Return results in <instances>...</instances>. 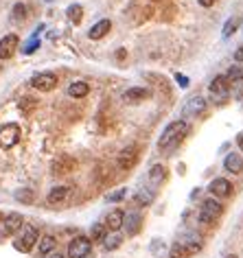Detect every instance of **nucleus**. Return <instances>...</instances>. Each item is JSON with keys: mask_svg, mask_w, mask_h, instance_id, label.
<instances>
[{"mask_svg": "<svg viewBox=\"0 0 243 258\" xmlns=\"http://www.w3.org/2000/svg\"><path fill=\"white\" fill-rule=\"evenodd\" d=\"M186 134H189V125H186L184 120H175V123H171L169 127L162 131V136L158 140V149L162 153H169V151L178 149V147L184 143Z\"/></svg>", "mask_w": 243, "mask_h": 258, "instance_id": "1", "label": "nucleus"}, {"mask_svg": "<svg viewBox=\"0 0 243 258\" xmlns=\"http://www.w3.org/2000/svg\"><path fill=\"white\" fill-rule=\"evenodd\" d=\"M40 241V232H38V227L35 225H24V230H22V236L20 239L13 241V247H16L18 252H31L33 250V245Z\"/></svg>", "mask_w": 243, "mask_h": 258, "instance_id": "2", "label": "nucleus"}, {"mask_svg": "<svg viewBox=\"0 0 243 258\" xmlns=\"http://www.w3.org/2000/svg\"><path fill=\"white\" fill-rule=\"evenodd\" d=\"M92 252V241L88 236H75L68 243V258H88Z\"/></svg>", "mask_w": 243, "mask_h": 258, "instance_id": "3", "label": "nucleus"}, {"mask_svg": "<svg viewBox=\"0 0 243 258\" xmlns=\"http://www.w3.org/2000/svg\"><path fill=\"white\" fill-rule=\"evenodd\" d=\"M221 212H224V208H221L219 201L204 199L202 201V210H200V221L202 223H215V221L221 217Z\"/></svg>", "mask_w": 243, "mask_h": 258, "instance_id": "4", "label": "nucleus"}, {"mask_svg": "<svg viewBox=\"0 0 243 258\" xmlns=\"http://www.w3.org/2000/svg\"><path fill=\"white\" fill-rule=\"evenodd\" d=\"M20 140V127L16 123H7L0 127V147L2 149H11Z\"/></svg>", "mask_w": 243, "mask_h": 258, "instance_id": "5", "label": "nucleus"}, {"mask_svg": "<svg viewBox=\"0 0 243 258\" xmlns=\"http://www.w3.org/2000/svg\"><path fill=\"white\" fill-rule=\"evenodd\" d=\"M136 162H138V147H125L123 151H121L119 155H116V166L123 171H129L136 166Z\"/></svg>", "mask_w": 243, "mask_h": 258, "instance_id": "6", "label": "nucleus"}, {"mask_svg": "<svg viewBox=\"0 0 243 258\" xmlns=\"http://www.w3.org/2000/svg\"><path fill=\"white\" fill-rule=\"evenodd\" d=\"M31 85L35 90H42V92H50V90L57 88V77L53 73H40L31 79Z\"/></svg>", "mask_w": 243, "mask_h": 258, "instance_id": "7", "label": "nucleus"}, {"mask_svg": "<svg viewBox=\"0 0 243 258\" xmlns=\"http://www.w3.org/2000/svg\"><path fill=\"white\" fill-rule=\"evenodd\" d=\"M180 245L186 250V254H197V252L204 247V241H202V236L197 234V232H186V234L182 236Z\"/></svg>", "mask_w": 243, "mask_h": 258, "instance_id": "8", "label": "nucleus"}, {"mask_svg": "<svg viewBox=\"0 0 243 258\" xmlns=\"http://www.w3.org/2000/svg\"><path fill=\"white\" fill-rule=\"evenodd\" d=\"M18 48V35L9 33L0 39V59H11V55L16 53Z\"/></svg>", "mask_w": 243, "mask_h": 258, "instance_id": "9", "label": "nucleus"}, {"mask_svg": "<svg viewBox=\"0 0 243 258\" xmlns=\"http://www.w3.org/2000/svg\"><path fill=\"white\" fill-rule=\"evenodd\" d=\"M123 227L127 230L129 236L138 234L140 227H143V215H140V212H134V210L127 212V215H125V219H123Z\"/></svg>", "mask_w": 243, "mask_h": 258, "instance_id": "10", "label": "nucleus"}, {"mask_svg": "<svg viewBox=\"0 0 243 258\" xmlns=\"http://www.w3.org/2000/svg\"><path fill=\"white\" fill-rule=\"evenodd\" d=\"M22 225H24V217L20 215V212H11V215L2 217V232L4 234H13V232H18Z\"/></svg>", "mask_w": 243, "mask_h": 258, "instance_id": "11", "label": "nucleus"}, {"mask_svg": "<svg viewBox=\"0 0 243 258\" xmlns=\"http://www.w3.org/2000/svg\"><path fill=\"white\" fill-rule=\"evenodd\" d=\"M204 110H206V99L204 97H193V99L186 101L182 114H184V116H200Z\"/></svg>", "mask_w": 243, "mask_h": 258, "instance_id": "12", "label": "nucleus"}, {"mask_svg": "<svg viewBox=\"0 0 243 258\" xmlns=\"http://www.w3.org/2000/svg\"><path fill=\"white\" fill-rule=\"evenodd\" d=\"M208 190L215 197H228L232 193V184L228 182L226 178H217V180H212L210 182V186H208Z\"/></svg>", "mask_w": 243, "mask_h": 258, "instance_id": "13", "label": "nucleus"}, {"mask_svg": "<svg viewBox=\"0 0 243 258\" xmlns=\"http://www.w3.org/2000/svg\"><path fill=\"white\" fill-rule=\"evenodd\" d=\"M123 219H125V212L123 210H119V208H114V210H110L108 215H105V227H110L112 232H116L119 227H123Z\"/></svg>", "mask_w": 243, "mask_h": 258, "instance_id": "14", "label": "nucleus"}, {"mask_svg": "<svg viewBox=\"0 0 243 258\" xmlns=\"http://www.w3.org/2000/svg\"><path fill=\"white\" fill-rule=\"evenodd\" d=\"M75 166H77V162H75L73 158H68V155H62V158H57V160L53 162V171L57 175L70 173V171H75Z\"/></svg>", "mask_w": 243, "mask_h": 258, "instance_id": "15", "label": "nucleus"}, {"mask_svg": "<svg viewBox=\"0 0 243 258\" xmlns=\"http://www.w3.org/2000/svg\"><path fill=\"white\" fill-rule=\"evenodd\" d=\"M228 90H230V81L226 79V74H219V77L212 79V83H210V92L212 94H217V97H226Z\"/></svg>", "mask_w": 243, "mask_h": 258, "instance_id": "16", "label": "nucleus"}, {"mask_svg": "<svg viewBox=\"0 0 243 258\" xmlns=\"http://www.w3.org/2000/svg\"><path fill=\"white\" fill-rule=\"evenodd\" d=\"M110 29H112V22H110V20H101V22H97L88 31V37L90 39H101V37H105V35L110 33Z\"/></svg>", "mask_w": 243, "mask_h": 258, "instance_id": "17", "label": "nucleus"}, {"mask_svg": "<svg viewBox=\"0 0 243 258\" xmlns=\"http://www.w3.org/2000/svg\"><path fill=\"white\" fill-rule=\"evenodd\" d=\"M224 166H226V171H230V173L239 175L241 171H243V158H241L239 153H228Z\"/></svg>", "mask_w": 243, "mask_h": 258, "instance_id": "18", "label": "nucleus"}, {"mask_svg": "<svg viewBox=\"0 0 243 258\" xmlns=\"http://www.w3.org/2000/svg\"><path fill=\"white\" fill-rule=\"evenodd\" d=\"M55 245H57V241H55V236H50V234L42 236V239L38 241V254L42 256V258H44V256H48V254H53Z\"/></svg>", "mask_w": 243, "mask_h": 258, "instance_id": "19", "label": "nucleus"}, {"mask_svg": "<svg viewBox=\"0 0 243 258\" xmlns=\"http://www.w3.org/2000/svg\"><path fill=\"white\" fill-rule=\"evenodd\" d=\"M149 97V90L147 88H129L127 92L123 94V99L127 101V103H138V101H145Z\"/></svg>", "mask_w": 243, "mask_h": 258, "instance_id": "20", "label": "nucleus"}, {"mask_svg": "<svg viewBox=\"0 0 243 258\" xmlns=\"http://www.w3.org/2000/svg\"><path fill=\"white\" fill-rule=\"evenodd\" d=\"M154 190L151 188H138V193L134 195V204L140 206V208H145V206H151V201H154Z\"/></svg>", "mask_w": 243, "mask_h": 258, "instance_id": "21", "label": "nucleus"}, {"mask_svg": "<svg viewBox=\"0 0 243 258\" xmlns=\"http://www.w3.org/2000/svg\"><path fill=\"white\" fill-rule=\"evenodd\" d=\"M103 243V250L105 252H114L121 247V243H123V236L119 234V232H110V234H105V239L101 241Z\"/></svg>", "mask_w": 243, "mask_h": 258, "instance_id": "22", "label": "nucleus"}, {"mask_svg": "<svg viewBox=\"0 0 243 258\" xmlns=\"http://www.w3.org/2000/svg\"><path fill=\"white\" fill-rule=\"evenodd\" d=\"M70 188L68 186H55V188H50L48 193V204H64V199L68 197Z\"/></svg>", "mask_w": 243, "mask_h": 258, "instance_id": "23", "label": "nucleus"}, {"mask_svg": "<svg viewBox=\"0 0 243 258\" xmlns=\"http://www.w3.org/2000/svg\"><path fill=\"white\" fill-rule=\"evenodd\" d=\"M88 92H90V85L85 83V81H75V83H70V88H68V94L73 99H83Z\"/></svg>", "mask_w": 243, "mask_h": 258, "instance_id": "24", "label": "nucleus"}, {"mask_svg": "<svg viewBox=\"0 0 243 258\" xmlns=\"http://www.w3.org/2000/svg\"><path fill=\"white\" fill-rule=\"evenodd\" d=\"M149 180H151V184H160V182H164L166 180V169L162 164H154L149 169Z\"/></svg>", "mask_w": 243, "mask_h": 258, "instance_id": "25", "label": "nucleus"}, {"mask_svg": "<svg viewBox=\"0 0 243 258\" xmlns=\"http://www.w3.org/2000/svg\"><path fill=\"white\" fill-rule=\"evenodd\" d=\"M66 16L73 24H81V18H83V9H81V4H70L68 9H66Z\"/></svg>", "mask_w": 243, "mask_h": 258, "instance_id": "26", "label": "nucleus"}, {"mask_svg": "<svg viewBox=\"0 0 243 258\" xmlns=\"http://www.w3.org/2000/svg\"><path fill=\"white\" fill-rule=\"evenodd\" d=\"M105 225L103 223H94L92 225V230H90V241H103L105 239Z\"/></svg>", "mask_w": 243, "mask_h": 258, "instance_id": "27", "label": "nucleus"}, {"mask_svg": "<svg viewBox=\"0 0 243 258\" xmlns=\"http://www.w3.org/2000/svg\"><path fill=\"white\" fill-rule=\"evenodd\" d=\"M239 22H241V20H239V16H232L230 20H228V22L224 24V37H230V35L237 31V27H239Z\"/></svg>", "mask_w": 243, "mask_h": 258, "instance_id": "28", "label": "nucleus"}, {"mask_svg": "<svg viewBox=\"0 0 243 258\" xmlns=\"http://www.w3.org/2000/svg\"><path fill=\"white\" fill-rule=\"evenodd\" d=\"M226 79L230 81H241L243 79V66H232L230 70H228V74H226Z\"/></svg>", "mask_w": 243, "mask_h": 258, "instance_id": "29", "label": "nucleus"}, {"mask_svg": "<svg viewBox=\"0 0 243 258\" xmlns=\"http://www.w3.org/2000/svg\"><path fill=\"white\" fill-rule=\"evenodd\" d=\"M11 16H13V20H18V22H22V20L27 18V7H24L22 2H16V4H13V11H11Z\"/></svg>", "mask_w": 243, "mask_h": 258, "instance_id": "30", "label": "nucleus"}, {"mask_svg": "<svg viewBox=\"0 0 243 258\" xmlns=\"http://www.w3.org/2000/svg\"><path fill=\"white\" fill-rule=\"evenodd\" d=\"M38 48H40V39H38V35H33V37L29 39L27 44H24L22 53H24V55H33V53H35V50H38Z\"/></svg>", "mask_w": 243, "mask_h": 258, "instance_id": "31", "label": "nucleus"}, {"mask_svg": "<svg viewBox=\"0 0 243 258\" xmlns=\"http://www.w3.org/2000/svg\"><path fill=\"white\" fill-rule=\"evenodd\" d=\"M16 199L22 201V204H31V201H33V190H29V188L16 190Z\"/></svg>", "mask_w": 243, "mask_h": 258, "instance_id": "32", "label": "nucleus"}, {"mask_svg": "<svg viewBox=\"0 0 243 258\" xmlns=\"http://www.w3.org/2000/svg\"><path fill=\"white\" fill-rule=\"evenodd\" d=\"M186 256L189 254H186V250L180 245V243H175V245L169 250V258H186Z\"/></svg>", "mask_w": 243, "mask_h": 258, "instance_id": "33", "label": "nucleus"}, {"mask_svg": "<svg viewBox=\"0 0 243 258\" xmlns=\"http://www.w3.org/2000/svg\"><path fill=\"white\" fill-rule=\"evenodd\" d=\"M125 195H127V188H119V190H114V193H110L108 197H105V201H121Z\"/></svg>", "mask_w": 243, "mask_h": 258, "instance_id": "34", "label": "nucleus"}, {"mask_svg": "<svg viewBox=\"0 0 243 258\" xmlns=\"http://www.w3.org/2000/svg\"><path fill=\"white\" fill-rule=\"evenodd\" d=\"M175 81H178L180 88H189V77H184V74H175Z\"/></svg>", "mask_w": 243, "mask_h": 258, "instance_id": "35", "label": "nucleus"}, {"mask_svg": "<svg viewBox=\"0 0 243 258\" xmlns=\"http://www.w3.org/2000/svg\"><path fill=\"white\" fill-rule=\"evenodd\" d=\"M235 59H237V62H239V64H243V46H241V48L235 53Z\"/></svg>", "mask_w": 243, "mask_h": 258, "instance_id": "36", "label": "nucleus"}, {"mask_svg": "<svg viewBox=\"0 0 243 258\" xmlns=\"http://www.w3.org/2000/svg\"><path fill=\"white\" fill-rule=\"evenodd\" d=\"M197 2H200L202 7H212V4H215V0H197Z\"/></svg>", "mask_w": 243, "mask_h": 258, "instance_id": "37", "label": "nucleus"}, {"mask_svg": "<svg viewBox=\"0 0 243 258\" xmlns=\"http://www.w3.org/2000/svg\"><path fill=\"white\" fill-rule=\"evenodd\" d=\"M237 145H239V149L243 151V134H239V136H237Z\"/></svg>", "mask_w": 243, "mask_h": 258, "instance_id": "38", "label": "nucleus"}, {"mask_svg": "<svg viewBox=\"0 0 243 258\" xmlns=\"http://www.w3.org/2000/svg\"><path fill=\"white\" fill-rule=\"evenodd\" d=\"M50 258H64V254H53Z\"/></svg>", "mask_w": 243, "mask_h": 258, "instance_id": "39", "label": "nucleus"}, {"mask_svg": "<svg viewBox=\"0 0 243 258\" xmlns=\"http://www.w3.org/2000/svg\"><path fill=\"white\" fill-rule=\"evenodd\" d=\"M226 258H237V256H235V254H230V256H226Z\"/></svg>", "mask_w": 243, "mask_h": 258, "instance_id": "40", "label": "nucleus"}]
</instances>
